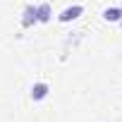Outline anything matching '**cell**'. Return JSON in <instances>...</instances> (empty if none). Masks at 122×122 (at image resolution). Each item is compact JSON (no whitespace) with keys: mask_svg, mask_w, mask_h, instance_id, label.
<instances>
[{"mask_svg":"<svg viewBox=\"0 0 122 122\" xmlns=\"http://www.w3.org/2000/svg\"><path fill=\"white\" fill-rule=\"evenodd\" d=\"M81 12H84V7H81V5H72V7H65L62 12H60V17H57V19H60V22H72V19H77Z\"/></svg>","mask_w":122,"mask_h":122,"instance_id":"obj_2","label":"cell"},{"mask_svg":"<svg viewBox=\"0 0 122 122\" xmlns=\"http://www.w3.org/2000/svg\"><path fill=\"white\" fill-rule=\"evenodd\" d=\"M53 15H50V5L48 3H41V5H36V19L38 22H48Z\"/></svg>","mask_w":122,"mask_h":122,"instance_id":"obj_4","label":"cell"},{"mask_svg":"<svg viewBox=\"0 0 122 122\" xmlns=\"http://www.w3.org/2000/svg\"><path fill=\"white\" fill-rule=\"evenodd\" d=\"M103 17L108 22H122V7H105L103 10Z\"/></svg>","mask_w":122,"mask_h":122,"instance_id":"obj_5","label":"cell"},{"mask_svg":"<svg viewBox=\"0 0 122 122\" xmlns=\"http://www.w3.org/2000/svg\"><path fill=\"white\" fill-rule=\"evenodd\" d=\"M38 19H36V5H29V7H24V17H22V26H31V24H36Z\"/></svg>","mask_w":122,"mask_h":122,"instance_id":"obj_3","label":"cell"},{"mask_svg":"<svg viewBox=\"0 0 122 122\" xmlns=\"http://www.w3.org/2000/svg\"><path fill=\"white\" fill-rule=\"evenodd\" d=\"M48 93H50V86H48L46 81H36V84L31 86V101H43Z\"/></svg>","mask_w":122,"mask_h":122,"instance_id":"obj_1","label":"cell"}]
</instances>
